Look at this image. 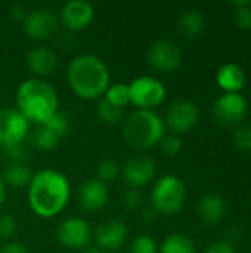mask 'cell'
I'll list each match as a JSON object with an SVG mask.
<instances>
[{
	"mask_svg": "<svg viewBox=\"0 0 251 253\" xmlns=\"http://www.w3.org/2000/svg\"><path fill=\"white\" fill-rule=\"evenodd\" d=\"M71 184L68 176L53 168H44L33 173L28 184L30 209L43 219L58 216L68 205Z\"/></svg>",
	"mask_w": 251,
	"mask_h": 253,
	"instance_id": "1",
	"label": "cell"
},
{
	"mask_svg": "<svg viewBox=\"0 0 251 253\" xmlns=\"http://www.w3.org/2000/svg\"><path fill=\"white\" fill-rule=\"evenodd\" d=\"M67 82L81 99H101L111 84L108 65L93 53H80L67 65Z\"/></svg>",
	"mask_w": 251,
	"mask_h": 253,
	"instance_id": "2",
	"label": "cell"
},
{
	"mask_svg": "<svg viewBox=\"0 0 251 253\" xmlns=\"http://www.w3.org/2000/svg\"><path fill=\"white\" fill-rule=\"evenodd\" d=\"M16 110L30 125L40 126L59 110L58 92L46 79L30 77L16 90Z\"/></svg>",
	"mask_w": 251,
	"mask_h": 253,
	"instance_id": "3",
	"label": "cell"
},
{
	"mask_svg": "<svg viewBox=\"0 0 251 253\" xmlns=\"http://www.w3.org/2000/svg\"><path fill=\"white\" fill-rule=\"evenodd\" d=\"M124 141L138 150H149L166 135L164 119L155 110H133L121 122Z\"/></svg>",
	"mask_w": 251,
	"mask_h": 253,
	"instance_id": "4",
	"label": "cell"
},
{
	"mask_svg": "<svg viewBox=\"0 0 251 253\" xmlns=\"http://www.w3.org/2000/svg\"><path fill=\"white\" fill-rule=\"evenodd\" d=\"M151 208L161 215L178 213L186 200V187L176 175L167 173L155 179L151 188Z\"/></svg>",
	"mask_w": 251,
	"mask_h": 253,
	"instance_id": "5",
	"label": "cell"
},
{
	"mask_svg": "<svg viewBox=\"0 0 251 253\" xmlns=\"http://www.w3.org/2000/svg\"><path fill=\"white\" fill-rule=\"evenodd\" d=\"M127 84L130 104L136 110H155L166 99V86L154 76H139Z\"/></svg>",
	"mask_w": 251,
	"mask_h": 253,
	"instance_id": "6",
	"label": "cell"
},
{
	"mask_svg": "<svg viewBox=\"0 0 251 253\" xmlns=\"http://www.w3.org/2000/svg\"><path fill=\"white\" fill-rule=\"evenodd\" d=\"M31 130L30 122L16 108L0 110V147L9 148L22 144Z\"/></svg>",
	"mask_w": 251,
	"mask_h": 253,
	"instance_id": "7",
	"label": "cell"
},
{
	"mask_svg": "<svg viewBox=\"0 0 251 253\" xmlns=\"http://www.w3.org/2000/svg\"><path fill=\"white\" fill-rule=\"evenodd\" d=\"M56 240L68 249H84L89 246L93 231L90 224L81 216H68L62 219L55 231Z\"/></svg>",
	"mask_w": 251,
	"mask_h": 253,
	"instance_id": "8",
	"label": "cell"
},
{
	"mask_svg": "<svg viewBox=\"0 0 251 253\" xmlns=\"http://www.w3.org/2000/svg\"><path fill=\"white\" fill-rule=\"evenodd\" d=\"M59 16L47 7H36L28 10L22 28L33 40H47L59 28Z\"/></svg>",
	"mask_w": 251,
	"mask_h": 253,
	"instance_id": "9",
	"label": "cell"
},
{
	"mask_svg": "<svg viewBox=\"0 0 251 253\" xmlns=\"http://www.w3.org/2000/svg\"><path fill=\"white\" fill-rule=\"evenodd\" d=\"M200 119V111L192 101L179 99L173 102L164 117V125L175 135H180L189 132Z\"/></svg>",
	"mask_w": 251,
	"mask_h": 253,
	"instance_id": "10",
	"label": "cell"
},
{
	"mask_svg": "<svg viewBox=\"0 0 251 253\" xmlns=\"http://www.w3.org/2000/svg\"><path fill=\"white\" fill-rule=\"evenodd\" d=\"M157 173L155 162L149 156H133L121 166V176L129 188H142L154 181Z\"/></svg>",
	"mask_w": 251,
	"mask_h": 253,
	"instance_id": "11",
	"label": "cell"
},
{
	"mask_svg": "<svg viewBox=\"0 0 251 253\" xmlns=\"http://www.w3.org/2000/svg\"><path fill=\"white\" fill-rule=\"evenodd\" d=\"M148 61L152 68L169 73L180 65L182 50L176 42L170 39H158L152 42L148 49Z\"/></svg>",
	"mask_w": 251,
	"mask_h": 253,
	"instance_id": "12",
	"label": "cell"
},
{
	"mask_svg": "<svg viewBox=\"0 0 251 253\" xmlns=\"http://www.w3.org/2000/svg\"><path fill=\"white\" fill-rule=\"evenodd\" d=\"M127 237H129V228L126 222L120 219L104 221L93 231L95 243L104 252H118L127 242Z\"/></svg>",
	"mask_w": 251,
	"mask_h": 253,
	"instance_id": "13",
	"label": "cell"
},
{
	"mask_svg": "<svg viewBox=\"0 0 251 253\" xmlns=\"http://www.w3.org/2000/svg\"><path fill=\"white\" fill-rule=\"evenodd\" d=\"M58 16L68 30L80 31L92 24L95 18V7L87 0H68L61 6Z\"/></svg>",
	"mask_w": 251,
	"mask_h": 253,
	"instance_id": "14",
	"label": "cell"
},
{
	"mask_svg": "<svg viewBox=\"0 0 251 253\" xmlns=\"http://www.w3.org/2000/svg\"><path fill=\"white\" fill-rule=\"evenodd\" d=\"M247 113V101L240 93L225 92L222 93L213 107V114L216 120L225 126L240 123Z\"/></svg>",
	"mask_w": 251,
	"mask_h": 253,
	"instance_id": "15",
	"label": "cell"
},
{
	"mask_svg": "<svg viewBox=\"0 0 251 253\" xmlns=\"http://www.w3.org/2000/svg\"><path fill=\"white\" fill-rule=\"evenodd\" d=\"M77 199L81 209L89 212L101 211L109 199L108 185L98 178H89L80 184L77 190Z\"/></svg>",
	"mask_w": 251,
	"mask_h": 253,
	"instance_id": "16",
	"label": "cell"
},
{
	"mask_svg": "<svg viewBox=\"0 0 251 253\" xmlns=\"http://www.w3.org/2000/svg\"><path fill=\"white\" fill-rule=\"evenodd\" d=\"M25 62H27L28 70L34 74V77H38V79L52 76L58 68L56 53L44 44H37L31 47L27 52Z\"/></svg>",
	"mask_w": 251,
	"mask_h": 253,
	"instance_id": "17",
	"label": "cell"
},
{
	"mask_svg": "<svg viewBox=\"0 0 251 253\" xmlns=\"http://www.w3.org/2000/svg\"><path fill=\"white\" fill-rule=\"evenodd\" d=\"M197 213L204 224L216 225L223 219L226 213L225 200L217 194H206L198 202Z\"/></svg>",
	"mask_w": 251,
	"mask_h": 253,
	"instance_id": "18",
	"label": "cell"
},
{
	"mask_svg": "<svg viewBox=\"0 0 251 253\" xmlns=\"http://www.w3.org/2000/svg\"><path fill=\"white\" fill-rule=\"evenodd\" d=\"M217 84L231 93H240V90L246 84V74L244 70L237 64H225L217 70L216 74Z\"/></svg>",
	"mask_w": 251,
	"mask_h": 253,
	"instance_id": "19",
	"label": "cell"
},
{
	"mask_svg": "<svg viewBox=\"0 0 251 253\" xmlns=\"http://www.w3.org/2000/svg\"><path fill=\"white\" fill-rule=\"evenodd\" d=\"M33 170L27 163L22 162H10L4 168L3 173L0 175L3 184L7 187H15V188H22L28 187L31 178H33Z\"/></svg>",
	"mask_w": 251,
	"mask_h": 253,
	"instance_id": "20",
	"label": "cell"
},
{
	"mask_svg": "<svg viewBox=\"0 0 251 253\" xmlns=\"http://www.w3.org/2000/svg\"><path fill=\"white\" fill-rule=\"evenodd\" d=\"M178 25H179V30L182 34H185L189 39H195L204 31L206 21H204V16L201 12H198L195 9H188L179 15Z\"/></svg>",
	"mask_w": 251,
	"mask_h": 253,
	"instance_id": "21",
	"label": "cell"
},
{
	"mask_svg": "<svg viewBox=\"0 0 251 253\" xmlns=\"http://www.w3.org/2000/svg\"><path fill=\"white\" fill-rule=\"evenodd\" d=\"M158 253H195V243L185 233H172L161 242Z\"/></svg>",
	"mask_w": 251,
	"mask_h": 253,
	"instance_id": "22",
	"label": "cell"
},
{
	"mask_svg": "<svg viewBox=\"0 0 251 253\" xmlns=\"http://www.w3.org/2000/svg\"><path fill=\"white\" fill-rule=\"evenodd\" d=\"M28 139H30L31 145H34L36 148H38L41 151L53 150L59 144V141H61V138L58 135H55L50 129H47L43 125L36 126L33 130H30Z\"/></svg>",
	"mask_w": 251,
	"mask_h": 253,
	"instance_id": "23",
	"label": "cell"
},
{
	"mask_svg": "<svg viewBox=\"0 0 251 253\" xmlns=\"http://www.w3.org/2000/svg\"><path fill=\"white\" fill-rule=\"evenodd\" d=\"M96 116L107 125H117L124 120V108L115 107L105 98H101L96 105Z\"/></svg>",
	"mask_w": 251,
	"mask_h": 253,
	"instance_id": "24",
	"label": "cell"
},
{
	"mask_svg": "<svg viewBox=\"0 0 251 253\" xmlns=\"http://www.w3.org/2000/svg\"><path fill=\"white\" fill-rule=\"evenodd\" d=\"M121 173V165L115 160V159H111V157H107V159H102L98 166H96V176L99 181H102L104 184H109V182H114L118 175Z\"/></svg>",
	"mask_w": 251,
	"mask_h": 253,
	"instance_id": "25",
	"label": "cell"
},
{
	"mask_svg": "<svg viewBox=\"0 0 251 253\" xmlns=\"http://www.w3.org/2000/svg\"><path fill=\"white\" fill-rule=\"evenodd\" d=\"M108 102H111L115 107L124 108L130 104V93H129V84L127 83H111L104 93V96Z\"/></svg>",
	"mask_w": 251,
	"mask_h": 253,
	"instance_id": "26",
	"label": "cell"
},
{
	"mask_svg": "<svg viewBox=\"0 0 251 253\" xmlns=\"http://www.w3.org/2000/svg\"><path fill=\"white\" fill-rule=\"evenodd\" d=\"M43 126H46L47 129H50L55 135H58L59 138H64L71 126L70 117L67 116V113H64L62 110H58L56 113H53L44 123Z\"/></svg>",
	"mask_w": 251,
	"mask_h": 253,
	"instance_id": "27",
	"label": "cell"
},
{
	"mask_svg": "<svg viewBox=\"0 0 251 253\" xmlns=\"http://www.w3.org/2000/svg\"><path fill=\"white\" fill-rule=\"evenodd\" d=\"M127 253H158V245L151 236L141 234L130 242Z\"/></svg>",
	"mask_w": 251,
	"mask_h": 253,
	"instance_id": "28",
	"label": "cell"
},
{
	"mask_svg": "<svg viewBox=\"0 0 251 253\" xmlns=\"http://www.w3.org/2000/svg\"><path fill=\"white\" fill-rule=\"evenodd\" d=\"M18 231V222L16 219L9 213H0V240L1 242H10L12 237Z\"/></svg>",
	"mask_w": 251,
	"mask_h": 253,
	"instance_id": "29",
	"label": "cell"
},
{
	"mask_svg": "<svg viewBox=\"0 0 251 253\" xmlns=\"http://www.w3.org/2000/svg\"><path fill=\"white\" fill-rule=\"evenodd\" d=\"M161 147V151L166 154V156H170V157H175L180 153L182 150V139L179 135H175V133H166L163 136V139L160 141L158 144Z\"/></svg>",
	"mask_w": 251,
	"mask_h": 253,
	"instance_id": "30",
	"label": "cell"
},
{
	"mask_svg": "<svg viewBox=\"0 0 251 253\" xmlns=\"http://www.w3.org/2000/svg\"><path fill=\"white\" fill-rule=\"evenodd\" d=\"M234 144L243 151H251V123H246L235 130Z\"/></svg>",
	"mask_w": 251,
	"mask_h": 253,
	"instance_id": "31",
	"label": "cell"
},
{
	"mask_svg": "<svg viewBox=\"0 0 251 253\" xmlns=\"http://www.w3.org/2000/svg\"><path fill=\"white\" fill-rule=\"evenodd\" d=\"M234 21H235L237 27H240L243 30L251 28V1L246 3L244 6L235 7Z\"/></svg>",
	"mask_w": 251,
	"mask_h": 253,
	"instance_id": "32",
	"label": "cell"
},
{
	"mask_svg": "<svg viewBox=\"0 0 251 253\" xmlns=\"http://www.w3.org/2000/svg\"><path fill=\"white\" fill-rule=\"evenodd\" d=\"M123 205L129 211H136L142 208V194L136 188H127L123 194Z\"/></svg>",
	"mask_w": 251,
	"mask_h": 253,
	"instance_id": "33",
	"label": "cell"
},
{
	"mask_svg": "<svg viewBox=\"0 0 251 253\" xmlns=\"http://www.w3.org/2000/svg\"><path fill=\"white\" fill-rule=\"evenodd\" d=\"M4 150V157L10 162H22L25 163L27 160V150L22 147V144L15 145V147H9V148H3Z\"/></svg>",
	"mask_w": 251,
	"mask_h": 253,
	"instance_id": "34",
	"label": "cell"
},
{
	"mask_svg": "<svg viewBox=\"0 0 251 253\" xmlns=\"http://www.w3.org/2000/svg\"><path fill=\"white\" fill-rule=\"evenodd\" d=\"M203 253H237L235 248L229 242H216L209 245Z\"/></svg>",
	"mask_w": 251,
	"mask_h": 253,
	"instance_id": "35",
	"label": "cell"
},
{
	"mask_svg": "<svg viewBox=\"0 0 251 253\" xmlns=\"http://www.w3.org/2000/svg\"><path fill=\"white\" fill-rule=\"evenodd\" d=\"M0 253H30V251L25 245L10 240L0 246Z\"/></svg>",
	"mask_w": 251,
	"mask_h": 253,
	"instance_id": "36",
	"label": "cell"
},
{
	"mask_svg": "<svg viewBox=\"0 0 251 253\" xmlns=\"http://www.w3.org/2000/svg\"><path fill=\"white\" fill-rule=\"evenodd\" d=\"M27 13H28V9H27L25 6L19 4V3L12 4V6H10V9H9V15H10V18H12L13 21H16V22H21V24L24 22V19H25Z\"/></svg>",
	"mask_w": 251,
	"mask_h": 253,
	"instance_id": "37",
	"label": "cell"
},
{
	"mask_svg": "<svg viewBox=\"0 0 251 253\" xmlns=\"http://www.w3.org/2000/svg\"><path fill=\"white\" fill-rule=\"evenodd\" d=\"M155 215H157V212H155L151 206H148V208H141L139 218H141L143 222H151V221L155 218Z\"/></svg>",
	"mask_w": 251,
	"mask_h": 253,
	"instance_id": "38",
	"label": "cell"
},
{
	"mask_svg": "<svg viewBox=\"0 0 251 253\" xmlns=\"http://www.w3.org/2000/svg\"><path fill=\"white\" fill-rule=\"evenodd\" d=\"M4 202H6V185L3 184V181L0 178V211L4 205Z\"/></svg>",
	"mask_w": 251,
	"mask_h": 253,
	"instance_id": "39",
	"label": "cell"
},
{
	"mask_svg": "<svg viewBox=\"0 0 251 253\" xmlns=\"http://www.w3.org/2000/svg\"><path fill=\"white\" fill-rule=\"evenodd\" d=\"M81 253H105L102 249H99L96 245H89L84 249H81Z\"/></svg>",
	"mask_w": 251,
	"mask_h": 253,
	"instance_id": "40",
	"label": "cell"
},
{
	"mask_svg": "<svg viewBox=\"0 0 251 253\" xmlns=\"http://www.w3.org/2000/svg\"><path fill=\"white\" fill-rule=\"evenodd\" d=\"M1 108H3V107H1V99H0V110H1Z\"/></svg>",
	"mask_w": 251,
	"mask_h": 253,
	"instance_id": "41",
	"label": "cell"
},
{
	"mask_svg": "<svg viewBox=\"0 0 251 253\" xmlns=\"http://www.w3.org/2000/svg\"><path fill=\"white\" fill-rule=\"evenodd\" d=\"M114 253H121V252H114Z\"/></svg>",
	"mask_w": 251,
	"mask_h": 253,
	"instance_id": "42",
	"label": "cell"
},
{
	"mask_svg": "<svg viewBox=\"0 0 251 253\" xmlns=\"http://www.w3.org/2000/svg\"><path fill=\"white\" fill-rule=\"evenodd\" d=\"M250 111H251V107H250Z\"/></svg>",
	"mask_w": 251,
	"mask_h": 253,
	"instance_id": "43",
	"label": "cell"
}]
</instances>
